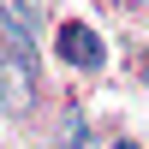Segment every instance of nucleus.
<instances>
[{
  "label": "nucleus",
  "instance_id": "f257e3e1",
  "mask_svg": "<svg viewBox=\"0 0 149 149\" xmlns=\"http://www.w3.org/2000/svg\"><path fill=\"white\" fill-rule=\"evenodd\" d=\"M36 90H42V72H36V42L0 30V113L24 119L36 107Z\"/></svg>",
  "mask_w": 149,
  "mask_h": 149
},
{
  "label": "nucleus",
  "instance_id": "f03ea898",
  "mask_svg": "<svg viewBox=\"0 0 149 149\" xmlns=\"http://www.w3.org/2000/svg\"><path fill=\"white\" fill-rule=\"evenodd\" d=\"M54 54L66 60V66H78V72H102V66H107V42L90 30V24H78V18H66V24H60Z\"/></svg>",
  "mask_w": 149,
  "mask_h": 149
},
{
  "label": "nucleus",
  "instance_id": "7ed1b4c3",
  "mask_svg": "<svg viewBox=\"0 0 149 149\" xmlns=\"http://www.w3.org/2000/svg\"><path fill=\"white\" fill-rule=\"evenodd\" d=\"M0 30L36 42L42 36V0H0Z\"/></svg>",
  "mask_w": 149,
  "mask_h": 149
},
{
  "label": "nucleus",
  "instance_id": "20e7f679",
  "mask_svg": "<svg viewBox=\"0 0 149 149\" xmlns=\"http://www.w3.org/2000/svg\"><path fill=\"white\" fill-rule=\"evenodd\" d=\"M54 149H90V119H84V107H60V119H54Z\"/></svg>",
  "mask_w": 149,
  "mask_h": 149
},
{
  "label": "nucleus",
  "instance_id": "39448f33",
  "mask_svg": "<svg viewBox=\"0 0 149 149\" xmlns=\"http://www.w3.org/2000/svg\"><path fill=\"white\" fill-rule=\"evenodd\" d=\"M113 149H137V143H125V137H119V143H113Z\"/></svg>",
  "mask_w": 149,
  "mask_h": 149
}]
</instances>
